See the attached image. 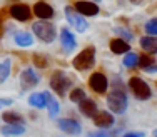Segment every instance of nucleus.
Instances as JSON below:
<instances>
[{"mask_svg":"<svg viewBox=\"0 0 157 137\" xmlns=\"http://www.w3.org/2000/svg\"><path fill=\"white\" fill-rule=\"evenodd\" d=\"M25 132L24 124H5L2 127V134L5 135H22Z\"/></svg>","mask_w":157,"mask_h":137,"instance_id":"20","label":"nucleus"},{"mask_svg":"<svg viewBox=\"0 0 157 137\" xmlns=\"http://www.w3.org/2000/svg\"><path fill=\"white\" fill-rule=\"evenodd\" d=\"M63 12H65L67 22H69V24L72 25L74 29H75L78 34H82V32H85V30L89 29V22L85 20V17L82 15V13H78V12H77L75 7L67 5L65 9H63Z\"/></svg>","mask_w":157,"mask_h":137,"instance_id":"5","label":"nucleus"},{"mask_svg":"<svg viewBox=\"0 0 157 137\" xmlns=\"http://www.w3.org/2000/svg\"><path fill=\"white\" fill-rule=\"evenodd\" d=\"M2 119L5 120V124H24V117L17 112H10V110L3 112Z\"/></svg>","mask_w":157,"mask_h":137,"instance_id":"24","label":"nucleus"},{"mask_svg":"<svg viewBox=\"0 0 157 137\" xmlns=\"http://www.w3.org/2000/svg\"><path fill=\"white\" fill-rule=\"evenodd\" d=\"M10 70H12V60H9V59L0 60V84H3L9 79Z\"/></svg>","mask_w":157,"mask_h":137,"instance_id":"23","label":"nucleus"},{"mask_svg":"<svg viewBox=\"0 0 157 137\" xmlns=\"http://www.w3.org/2000/svg\"><path fill=\"white\" fill-rule=\"evenodd\" d=\"M59 129L63 131L65 134H70V135H78L82 132L80 124L75 119H60L59 120Z\"/></svg>","mask_w":157,"mask_h":137,"instance_id":"12","label":"nucleus"},{"mask_svg":"<svg viewBox=\"0 0 157 137\" xmlns=\"http://www.w3.org/2000/svg\"><path fill=\"white\" fill-rule=\"evenodd\" d=\"M94 124L100 129H109L114 125V116L105 110H97V114L94 116Z\"/></svg>","mask_w":157,"mask_h":137,"instance_id":"13","label":"nucleus"},{"mask_svg":"<svg viewBox=\"0 0 157 137\" xmlns=\"http://www.w3.org/2000/svg\"><path fill=\"white\" fill-rule=\"evenodd\" d=\"M129 89L139 101H147L152 95V90H151V87H149V84L145 82V80L139 79V77H130L129 79Z\"/></svg>","mask_w":157,"mask_h":137,"instance_id":"6","label":"nucleus"},{"mask_svg":"<svg viewBox=\"0 0 157 137\" xmlns=\"http://www.w3.org/2000/svg\"><path fill=\"white\" fill-rule=\"evenodd\" d=\"M145 34L147 35H157V17L151 18V20L145 24Z\"/></svg>","mask_w":157,"mask_h":137,"instance_id":"27","label":"nucleus"},{"mask_svg":"<svg viewBox=\"0 0 157 137\" xmlns=\"http://www.w3.org/2000/svg\"><path fill=\"white\" fill-rule=\"evenodd\" d=\"M122 137H142V134H136V132H127Z\"/></svg>","mask_w":157,"mask_h":137,"instance_id":"32","label":"nucleus"},{"mask_svg":"<svg viewBox=\"0 0 157 137\" xmlns=\"http://www.w3.org/2000/svg\"><path fill=\"white\" fill-rule=\"evenodd\" d=\"M139 44L145 54H157V35H144Z\"/></svg>","mask_w":157,"mask_h":137,"instance_id":"15","label":"nucleus"},{"mask_svg":"<svg viewBox=\"0 0 157 137\" xmlns=\"http://www.w3.org/2000/svg\"><path fill=\"white\" fill-rule=\"evenodd\" d=\"M50 87L59 97H65L67 89L70 87V79L69 74L63 72V70H54L50 77Z\"/></svg>","mask_w":157,"mask_h":137,"instance_id":"3","label":"nucleus"},{"mask_svg":"<svg viewBox=\"0 0 157 137\" xmlns=\"http://www.w3.org/2000/svg\"><path fill=\"white\" fill-rule=\"evenodd\" d=\"M72 64L74 69L80 70V72L92 69L95 64V47H85L82 52H78V55H75Z\"/></svg>","mask_w":157,"mask_h":137,"instance_id":"2","label":"nucleus"},{"mask_svg":"<svg viewBox=\"0 0 157 137\" xmlns=\"http://www.w3.org/2000/svg\"><path fill=\"white\" fill-rule=\"evenodd\" d=\"M78 109H80V112L87 117H94L97 114V110H99L97 109V104L92 101V99H87V97L82 102H78Z\"/></svg>","mask_w":157,"mask_h":137,"instance_id":"17","label":"nucleus"},{"mask_svg":"<svg viewBox=\"0 0 157 137\" xmlns=\"http://www.w3.org/2000/svg\"><path fill=\"white\" fill-rule=\"evenodd\" d=\"M114 32H115V34H119V37H121V39H124V40H127V42H129V40H132V39H134L132 32L125 30V29H121V27H115V29H114Z\"/></svg>","mask_w":157,"mask_h":137,"instance_id":"29","label":"nucleus"},{"mask_svg":"<svg viewBox=\"0 0 157 137\" xmlns=\"http://www.w3.org/2000/svg\"><path fill=\"white\" fill-rule=\"evenodd\" d=\"M60 44H62V49L65 52H72L74 49L77 47V40H75V35L69 30V29L63 27L60 30Z\"/></svg>","mask_w":157,"mask_h":137,"instance_id":"11","label":"nucleus"},{"mask_svg":"<svg viewBox=\"0 0 157 137\" xmlns=\"http://www.w3.org/2000/svg\"><path fill=\"white\" fill-rule=\"evenodd\" d=\"M154 62H155V60L151 57V55H147V54H145V55H140V57H139V67L147 69L149 65H152Z\"/></svg>","mask_w":157,"mask_h":137,"instance_id":"28","label":"nucleus"},{"mask_svg":"<svg viewBox=\"0 0 157 137\" xmlns=\"http://www.w3.org/2000/svg\"><path fill=\"white\" fill-rule=\"evenodd\" d=\"M154 137H157V131H154Z\"/></svg>","mask_w":157,"mask_h":137,"instance_id":"34","label":"nucleus"},{"mask_svg":"<svg viewBox=\"0 0 157 137\" xmlns=\"http://www.w3.org/2000/svg\"><path fill=\"white\" fill-rule=\"evenodd\" d=\"M89 86L97 94H105L107 89H109V80L102 72H94L89 77Z\"/></svg>","mask_w":157,"mask_h":137,"instance_id":"7","label":"nucleus"},{"mask_svg":"<svg viewBox=\"0 0 157 137\" xmlns=\"http://www.w3.org/2000/svg\"><path fill=\"white\" fill-rule=\"evenodd\" d=\"M32 30H33V34L39 37L42 42H45V44L54 42L55 37H57V32H55V25L50 24V22H33Z\"/></svg>","mask_w":157,"mask_h":137,"instance_id":"4","label":"nucleus"},{"mask_svg":"<svg viewBox=\"0 0 157 137\" xmlns=\"http://www.w3.org/2000/svg\"><path fill=\"white\" fill-rule=\"evenodd\" d=\"M29 105L35 107V109H45L47 107V97L45 92H33L29 97Z\"/></svg>","mask_w":157,"mask_h":137,"instance_id":"18","label":"nucleus"},{"mask_svg":"<svg viewBox=\"0 0 157 137\" xmlns=\"http://www.w3.org/2000/svg\"><path fill=\"white\" fill-rule=\"evenodd\" d=\"M13 40H15V44L18 47H30L33 45V35L29 34V32H17L15 35H13Z\"/></svg>","mask_w":157,"mask_h":137,"instance_id":"19","label":"nucleus"},{"mask_svg":"<svg viewBox=\"0 0 157 137\" xmlns=\"http://www.w3.org/2000/svg\"><path fill=\"white\" fill-rule=\"evenodd\" d=\"M33 13L39 18H42V20H47V18L54 17V9H52V5H48L47 2H37L35 5H33Z\"/></svg>","mask_w":157,"mask_h":137,"instance_id":"14","label":"nucleus"},{"mask_svg":"<svg viewBox=\"0 0 157 137\" xmlns=\"http://www.w3.org/2000/svg\"><path fill=\"white\" fill-rule=\"evenodd\" d=\"M92 2H100V0H92Z\"/></svg>","mask_w":157,"mask_h":137,"instance_id":"35","label":"nucleus"},{"mask_svg":"<svg viewBox=\"0 0 157 137\" xmlns=\"http://www.w3.org/2000/svg\"><path fill=\"white\" fill-rule=\"evenodd\" d=\"M107 105H109V109L114 114H124L127 110V95H125L124 87L121 86V82L117 86V82L114 80L112 90L107 94Z\"/></svg>","mask_w":157,"mask_h":137,"instance_id":"1","label":"nucleus"},{"mask_svg":"<svg viewBox=\"0 0 157 137\" xmlns=\"http://www.w3.org/2000/svg\"><path fill=\"white\" fill-rule=\"evenodd\" d=\"M122 64H124V67L127 69H136L139 67V55L136 54V52H127L124 55V60H122Z\"/></svg>","mask_w":157,"mask_h":137,"instance_id":"22","label":"nucleus"},{"mask_svg":"<svg viewBox=\"0 0 157 137\" xmlns=\"http://www.w3.org/2000/svg\"><path fill=\"white\" fill-rule=\"evenodd\" d=\"M75 10L78 13H82L84 17H94L99 13V5H97V2H92V0H78L75 2Z\"/></svg>","mask_w":157,"mask_h":137,"instance_id":"8","label":"nucleus"},{"mask_svg":"<svg viewBox=\"0 0 157 137\" xmlns=\"http://www.w3.org/2000/svg\"><path fill=\"white\" fill-rule=\"evenodd\" d=\"M39 84V75L35 74V70L33 69H25L22 70L20 74V87L24 89V90H30Z\"/></svg>","mask_w":157,"mask_h":137,"instance_id":"9","label":"nucleus"},{"mask_svg":"<svg viewBox=\"0 0 157 137\" xmlns=\"http://www.w3.org/2000/svg\"><path fill=\"white\" fill-rule=\"evenodd\" d=\"M144 70H145V72H149V74H157V65L152 64V65H149V67L144 69Z\"/></svg>","mask_w":157,"mask_h":137,"instance_id":"31","label":"nucleus"},{"mask_svg":"<svg viewBox=\"0 0 157 137\" xmlns=\"http://www.w3.org/2000/svg\"><path fill=\"white\" fill-rule=\"evenodd\" d=\"M10 15H12L15 20H20V22H25L32 17V9L25 3H15V5L10 7Z\"/></svg>","mask_w":157,"mask_h":137,"instance_id":"10","label":"nucleus"},{"mask_svg":"<svg viewBox=\"0 0 157 137\" xmlns=\"http://www.w3.org/2000/svg\"><path fill=\"white\" fill-rule=\"evenodd\" d=\"M32 60H33V65L39 67V69H47L48 67V59L44 57V55H40V54H33Z\"/></svg>","mask_w":157,"mask_h":137,"instance_id":"26","label":"nucleus"},{"mask_svg":"<svg viewBox=\"0 0 157 137\" xmlns=\"http://www.w3.org/2000/svg\"><path fill=\"white\" fill-rule=\"evenodd\" d=\"M12 99H0V109L2 107H5V105H12Z\"/></svg>","mask_w":157,"mask_h":137,"instance_id":"30","label":"nucleus"},{"mask_svg":"<svg viewBox=\"0 0 157 137\" xmlns=\"http://www.w3.org/2000/svg\"><path fill=\"white\" fill-rule=\"evenodd\" d=\"M112 54H127V52L130 50V45L129 42L124 39H121V37H117V39H112L110 44H109Z\"/></svg>","mask_w":157,"mask_h":137,"instance_id":"16","label":"nucleus"},{"mask_svg":"<svg viewBox=\"0 0 157 137\" xmlns=\"http://www.w3.org/2000/svg\"><path fill=\"white\" fill-rule=\"evenodd\" d=\"M69 99H70L72 102H75V104L82 102V101L85 99V92H84V89H80V87L74 89V90L69 94Z\"/></svg>","mask_w":157,"mask_h":137,"instance_id":"25","label":"nucleus"},{"mask_svg":"<svg viewBox=\"0 0 157 137\" xmlns=\"http://www.w3.org/2000/svg\"><path fill=\"white\" fill-rule=\"evenodd\" d=\"M45 97H47V109H48V116L50 117H55L60 110V105H59L57 99L50 94V92H45Z\"/></svg>","mask_w":157,"mask_h":137,"instance_id":"21","label":"nucleus"},{"mask_svg":"<svg viewBox=\"0 0 157 137\" xmlns=\"http://www.w3.org/2000/svg\"><path fill=\"white\" fill-rule=\"evenodd\" d=\"M129 2L136 3V5H140V3H144V0H129Z\"/></svg>","mask_w":157,"mask_h":137,"instance_id":"33","label":"nucleus"}]
</instances>
